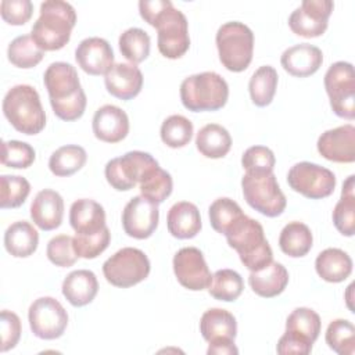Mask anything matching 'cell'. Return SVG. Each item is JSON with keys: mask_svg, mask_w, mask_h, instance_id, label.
Returning a JSON list of instances; mask_svg holds the SVG:
<instances>
[{"mask_svg": "<svg viewBox=\"0 0 355 355\" xmlns=\"http://www.w3.org/2000/svg\"><path fill=\"white\" fill-rule=\"evenodd\" d=\"M54 114L67 122L79 119L86 108V94L80 86L73 65L62 61L53 62L43 75Z\"/></svg>", "mask_w": 355, "mask_h": 355, "instance_id": "obj_1", "label": "cell"}, {"mask_svg": "<svg viewBox=\"0 0 355 355\" xmlns=\"http://www.w3.org/2000/svg\"><path fill=\"white\" fill-rule=\"evenodd\" d=\"M76 24L75 8L61 0H47L40 4V15L32 26L31 36L44 51L62 49L71 39Z\"/></svg>", "mask_w": 355, "mask_h": 355, "instance_id": "obj_2", "label": "cell"}, {"mask_svg": "<svg viewBox=\"0 0 355 355\" xmlns=\"http://www.w3.org/2000/svg\"><path fill=\"white\" fill-rule=\"evenodd\" d=\"M227 244L237 251L240 261L250 270L255 272L273 261L272 248L265 237L262 225L245 214L226 232Z\"/></svg>", "mask_w": 355, "mask_h": 355, "instance_id": "obj_3", "label": "cell"}, {"mask_svg": "<svg viewBox=\"0 0 355 355\" xmlns=\"http://www.w3.org/2000/svg\"><path fill=\"white\" fill-rule=\"evenodd\" d=\"M3 114L11 126L24 135H37L46 125L39 93L29 85H15L6 93Z\"/></svg>", "mask_w": 355, "mask_h": 355, "instance_id": "obj_4", "label": "cell"}, {"mask_svg": "<svg viewBox=\"0 0 355 355\" xmlns=\"http://www.w3.org/2000/svg\"><path fill=\"white\" fill-rule=\"evenodd\" d=\"M227 97V82L212 71L190 75L180 85L182 104L193 112L220 110L225 107Z\"/></svg>", "mask_w": 355, "mask_h": 355, "instance_id": "obj_5", "label": "cell"}, {"mask_svg": "<svg viewBox=\"0 0 355 355\" xmlns=\"http://www.w3.org/2000/svg\"><path fill=\"white\" fill-rule=\"evenodd\" d=\"M216 47L222 65L232 72L248 68L254 53V33L243 22L230 21L216 32Z\"/></svg>", "mask_w": 355, "mask_h": 355, "instance_id": "obj_6", "label": "cell"}, {"mask_svg": "<svg viewBox=\"0 0 355 355\" xmlns=\"http://www.w3.org/2000/svg\"><path fill=\"white\" fill-rule=\"evenodd\" d=\"M243 196L247 204L259 214L275 218L283 214L287 200L275 173H244L241 179Z\"/></svg>", "mask_w": 355, "mask_h": 355, "instance_id": "obj_7", "label": "cell"}, {"mask_svg": "<svg viewBox=\"0 0 355 355\" xmlns=\"http://www.w3.org/2000/svg\"><path fill=\"white\" fill-rule=\"evenodd\" d=\"M151 26L158 32L157 44L164 57L176 60L186 54L190 47L189 24L184 14L175 8L172 1L157 15Z\"/></svg>", "mask_w": 355, "mask_h": 355, "instance_id": "obj_8", "label": "cell"}, {"mask_svg": "<svg viewBox=\"0 0 355 355\" xmlns=\"http://www.w3.org/2000/svg\"><path fill=\"white\" fill-rule=\"evenodd\" d=\"M150 269L147 255L133 247H125L116 251L103 263L105 280L121 288H128L143 282L148 276Z\"/></svg>", "mask_w": 355, "mask_h": 355, "instance_id": "obj_9", "label": "cell"}, {"mask_svg": "<svg viewBox=\"0 0 355 355\" xmlns=\"http://www.w3.org/2000/svg\"><path fill=\"white\" fill-rule=\"evenodd\" d=\"M324 89L333 112L352 121L355 118V75L354 67L347 61H337L324 73Z\"/></svg>", "mask_w": 355, "mask_h": 355, "instance_id": "obj_10", "label": "cell"}, {"mask_svg": "<svg viewBox=\"0 0 355 355\" xmlns=\"http://www.w3.org/2000/svg\"><path fill=\"white\" fill-rule=\"evenodd\" d=\"M288 186L311 200L329 197L336 187V175L318 164L302 161L293 165L287 173Z\"/></svg>", "mask_w": 355, "mask_h": 355, "instance_id": "obj_11", "label": "cell"}, {"mask_svg": "<svg viewBox=\"0 0 355 355\" xmlns=\"http://www.w3.org/2000/svg\"><path fill=\"white\" fill-rule=\"evenodd\" d=\"M158 165L151 154L144 151H129L122 157L112 158L107 162L104 173L107 182L118 191L133 189L148 169Z\"/></svg>", "mask_w": 355, "mask_h": 355, "instance_id": "obj_12", "label": "cell"}, {"mask_svg": "<svg viewBox=\"0 0 355 355\" xmlns=\"http://www.w3.org/2000/svg\"><path fill=\"white\" fill-rule=\"evenodd\" d=\"M28 320L32 333L37 338L55 340L67 329L68 313L55 298L40 297L31 304Z\"/></svg>", "mask_w": 355, "mask_h": 355, "instance_id": "obj_13", "label": "cell"}, {"mask_svg": "<svg viewBox=\"0 0 355 355\" xmlns=\"http://www.w3.org/2000/svg\"><path fill=\"white\" fill-rule=\"evenodd\" d=\"M334 8L330 0H304L288 17L290 29L302 37H318L327 29V21Z\"/></svg>", "mask_w": 355, "mask_h": 355, "instance_id": "obj_14", "label": "cell"}, {"mask_svg": "<svg viewBox=\"0 0 355 355\" xmlns=\"http://www.w3.org/2000/svg\"><path fill=\"white\" fill-rule=\"evenodd\" d=\"M173 272L180 286L191 291L208 288L212 280L205 258L196 247H183L175 254Z\"/></svg>", "mask_w": 355, "mask_h": 355, "instance_id": "obj_15", "label": "cell"}, {"mask_svg": "<svg viewBox=\"0 0 355 355\" xmlns=\"http://www.w3.org/2000/svg\"><path fill=\"white\" fill-rule=\"evenodd\" d=\"M158 219V204L143 196L130 198L122 211V226L125 233L137 240L148 239L155 232Z\"/></svg>", "mask_w": 355, "mask_h": 355, "instance_id": "obj_16", "label": "cell"}, {"mask_svg": "<svg viewBox=\"0 0 355 355\" xmlns=\"http://www.w3.org/2000/svg\"><path fill=\"white\" fill-rule=\"evenodd\" d=\"M319 154L331 162L355 161V128L351 123L323 132L316 143Z\"/></svg>", "mask_w": 355, "mask_h": 355, "instance_id": "obj_17", "label": "cell"}, {"mask_svg": "<svg viewBox=\"0 0 355 355\" xmlns=\"http://www.w3.org/2000/svg\"><path fill=\"white\" fill-rule=\"evenodd\" d=\"M75 60L86 73L93 76L105 75L114 65V51L103 37H86L78 44Z\"/></svg>", "mask_w": 355, "mask_h": 355, "instance_id": "obj_18", "label": "cell"}, {"mask_svg": "<svg viewBox=\"0 0 355 355\" xmlns=\"http://www.w3.org/2000/svg\"><path fill=\"white\" fill-rule=\"evenodd\" d=\"M92 128L98 140L105 143H118L129 133V118L122 108L105 104L94 112Z\"/></svg>", "mask_w": 355, "mask_h": 355, "instance_id": "obj_19", "label": "cell"}, {"mask_svg": "<svg viewBox=\"0 0 355 355\" xmlns=\"http://www.w3.org/2000/svg\"><path fill=\"white\" fill-rule=\"evenodd\" d=\"M104 83L111 96L121 100H130L143 87V73L135 64L118 62L104 75Z\"/></svg>", "mask_w": 355, "mask_h": 355, "instance_id": "obj_20", "label": "cell"}, {"mask_svg": "<svg viewBox=\"0 0 355 355\" xmlns=\"http://www.w3.org/2000/svg\"><path fill=\"white\" fill-rule=\"evenodd\" d=\"M286 72L297 78L313 75L323 62L322 50L309 43H300L286 49L280 57Z\"/></svg>", "mask_w": 355, "mask_h": 355, "instance_id": "obj_21", "label": "cell"}, {"mask_svg": "<svg viewBox=\"0 0 355 355\" xmlns=\"http://www.w3.org/2000/svg\"><path fill=\"white\" fill-rule=\"evenodd\" d=\"M64 216V200L55 190H40L31 204V218L42 230L57 229Z\"/></svg>", "mask_w": 355, "mask_h": 355, "instance_id": "obj_22", "label": "cell"}, {"mask_svg": "<svg viewBox=\"0 0 355 355\" xmlns=\"http://www.w3.org/2000/svg\"><path fill=\"white\" fill-rule=\"evenodd\" d=\"M200 331L209 344L234 343L237 334V322L233 313L222 308L205 311L200 320Z\"/></svg>", "mask_w": 355, "mask_h": 355, "instance_id": "obj_23", "label": "cell"}, {"mask_svg": "<svg viewBox=\"0 0 355 355\" xmlns=\"http://www.w3.org/2000/svg\"><path fill=\"white\" fill-rule=\"evenodd\" d=\"M69 223L75 234H94L107 226L105 211L94 200H76L69 209Z\"/></svg>", "mask_w": 355, "mask_h": 355, "instance_id": "obj_24", "label": "cell"}, {"mask_svg": "<svg viewBox=\"0 0 355 355\" xmlns=\"http://www.w3.org/2000/svg\"><path fill=\"white\" fill-rule=\"evenodd\" d=\"M166 225L169 233L180 240L193 239L201 230V215L196 204L179 201L168 211Z\"/></svg>", "mask_w": 355, "mask_h": 355, "instance_id": "obj_25", "label": "cell"}, {"mask_svg": "<svg viewBox=\"0 0 355 355\" xmlns=\"http://www.w3.org/2000/svg\"><path fill=\"white\" fill-rule=\"evenodd\" d=\"M248 283L252 291L263 298H273L284 291L288 284L287 269L276 261H272L265 268L251 272Z\"/></svg>", "mask_w": 355, "mask_h": 355, "instance_id": "obj_26", "label": "cell"}, {"mask_svg": "<svg viewBox=\"0 0 355 355\" xmlns=\"http://www.w3.org/2000/svg\"><path fill=\"white\" fill-rule=\"evenodd\" d=\"M62 295L73 306H85L90 304L98 291L96 275L87 269L71 272L62 282Z\"/></svg>", "mask_w": 355, "mask_h": 355, "instance_id": "obj_27", "label": "cell"}, {"mask_svg": "<svg viewBox=\"0 0 355 355\" xmlns=\"http://www.w3.org/2000/svg\"><path fill=\"white\" fill-rule=\"evenodd\" d=\"M315 269L323 280L329 283H340L349 277L352 272V259L344 250L326 248L316 257Z\"/></svg>", "mask_w": 355, "mask_h": 355, "instance_id": "obj_28", "label": "cell"}, {"mask_svg": "<svg viewBox=\"0 0 355 355\" xmlns=\"http://www.w3.org/2000/svg\"><path fill=\"white\" fill-rule=\"evenodd\" d=\"M39 244L37 230L26 220L11 223L4 233V247L15 258L31 257Z\"/></svg>", "mask_w": 355, "mask_h": 355, "instance_id": "obj_29", "label": "cell"}, {"mask_svg": "<svg viewBox=\"0 0 355 355\" xmlns=\"http://www.w3.org/2000/svg\"><path fill=\"white\" fill-rule=\"evenodd\" d=\"M197 150L207 158H223L232 147V137L226 128L218 123L202 126L196 136Z\"/></svg>", "mask_w": 355, "mask_h": 355, "instance_id": "obj_30", "label": "cell"}, {"mask_svg": "<svg viewBox=\"0 0 355 355\" xmlns=\"http://www.w3.org/2000/svg\"><path fill=\"white\" fill-rule=\"evenodd\" d=\"M320 326V316L313 309L301 306L288 315L284 333L312 345L319 337Z\"/></svg>", "mask_w": 355, "mask_h": 355, "instance_id": "obj_31", "label": "cell"}, {"mask_svg": "<svg viewBox=\"0 0 355 355\" xmlns=\"http://www.w3.org/2000/svg\"><path fill=\"white\" fill-rule=\"evenodd\" d=\"M355 176L349 175L343 183L341 198L333 209V223L336 229L347 237L355 233Z\"/></svg>", "mask_w": 355, "mask_h": 355, "instance_id": "obj_32", "label": "cell"}, {"mask_svg": "<svg viewBox=\"0 0 355 355\" xmlns=\"http://www.w3.org/2000/svg\"><path fill=\"white\" fill-rule=\"evenodd\" d=\"M313 237L311 229L302 222H288L280 232L279 247L280 250L291 257L301 258L306 255L312 248Z\"/></svg>", "mask_w": 355, "mask_h": 355, "instance_id": "obj_33", "label": "cell"}, {"mask_svg": "<svg viewBox=\"0 0 355 355\" xmlns=\"http://www.w3.org/2000/svg\"><path fill=\"white\" fill-rule=\"evenodd\" d=\"M86 150L78 144H67L57 148L49 159V168L53 175L65 178L71 176L86 164Z\"/></svg>", "mask_w": 355, "mask_h": 355, "instance_id": "obj_34", "label": "cell"}, {"mask_svg": "<svg viewBox=\"0 0 355 355\" xmlns=\"http://www.w3.org/2000/svg\"><path fill=\"white\" fill-rule=\"evenodd\" d=\"M277 72L270 65L259 67L248 82V92L257 107H266L272 103L277 87Z\"/></svg>", "mask_w": 355, "mask_h": 355, "instance_id": "obj_35", "label": "cell"}, {"mask_svg": "<svg viewBox=\"0 0 355 355\" xmlns=\"http://www.w3.org/2000/svg\"><path fill=\"white\" fill-rule=\"evenodd\" d=\"M8 61L17 68H33L44 57V50H42L31 35L17 36L7 49Z\"/></svg>", "mask_w": 355, "mask_h": 355, "instance_id": "obj_36", "label": "cell"}, {"mask_svg": "<svg viewBox=\"0 0 355 355\" xmlns=\"http://www.w3.org/2000/svg\"><path fill=\"white\" fill-rule=\"evenodd\" d=\"M139 187L143 197L161 204L171 196L173 182L169 172L164 171L159 165H155L146 172L139 183Z\"/></svg>", "mask_w": 355, "mask_h": 355, "instance_id": "obj_37", "label": "cell"}, {"mask_svg": "<svg viewBox=\"0 0 355 355\" xmlns=\"http://www.w3.org/2000/svg\"><path fill=\"white\" fill-rule=\"evenodd\" d=\"M244 288L243 277L233 269H219L212 275L208 293L219 301L232 302L237 300Z\"/></svg>", "mask_w": 355, "mask_h": 355, "instance_id": "obj_38", "label": "cell"}, {"mask_svg": "<svg viewBox=\"0 0 355 355\" xmlns=\"http://www.w3.org/2000/svg\"><path fill=\"white\" fill-rule=\"evenodd\" d=\"M121 54L130 61V64L143 62L150 54V36L146 31L140 28H129L121 33L119 40Z\"/></svg>", "mask_w": 355, "mask_h": 355, "instance_id": "obj_39", "label": "cell"}, {"mask_svg": "<svg viewBox=\"0 0 355 355\" xmlns=\"http://www.w3.org/2000/svg\"><path fill=\"white\" fill-rule=\"evenodd\" d=\"M326 344L338 355L355 354V327L347 319H334L326 329Z\"/></svg>", "mask_w": 355, "mask_h": 355, "instance_id": "obj_40", "label": "cell"}, {"mask_svg": "<svg viewBox=\"0 0 355 355\" xmlns=\"http://www.w3.org/2000/svg\"><path fill=\"white\" fill-rule=\"evenodd\" d=\"M208 215L212 229L220 234H226L232 225L237 222L244 215V212L232 198L220 197L209 205Z\"/></svg>", "mask_w": 355, "mask_h": 355, "instance_id": "obj_41", "label": "cell"}, {"mask_svg": "<svg viewBox=\"0 0 355 355\" xmlns=\"http://www.w3.org/2000/svg\"><path fill=\"white\" fill-rule=\"evenodd\" d=\"M193 123L183 115H171L161 125V140L171 148H180L193 137Z\"/></svg>", "mask_w": 355, "mask_h": 355, "instance_id": "obj_42", "label": "cell"}, {"mask_svg": "<svg viewBox=\"0 0 355 355\" xmlns=\"http://www.w3.org/2000/svg\"><path fill=\"white\" fill-rule=\"evenodd\" d=\"M0 184V207L3 209L21 207L31 193L29 182L18 175H1Z\"/></svg>", "mask_w": 355, "mask_h": 355, "instance_id": "obj_43", "label": "cell"}, {"mask_svg": "<svg viewBox=\"0 0 355 355\" xmlns=\"http://www.w3.org/2000/svg\"><path fill=\"white\" fill-rule=\"evenodd\" d=\"M35 158L33 147L25 141L8 140L1 144V164L4 166L25 169L33 164Z\"/></svg>", "mask_w": 355, "mask_h": 355, "instance_id": "obj_44", "label": "cell"}, {"mask_svg": "<svg viewBox=\"0 0 355 355\" xmlns=\"http://www.w3.org/2000/svg\"><path fill=\"white\" fill-rule=\"evenodd\" d=\"M275 162L276 158L273 151L265 146L248 147L241 157V165L245 169V173L251 175L272 173Z\"/></svg>", "mask_w": 355, "mask_h": 355, "instance_id": "obj_45", "label": "cell"}, {"mask_svg": "<svg viewBox=\"0 0 355 355\" xmlns=\"http://www.w3.org/2000/svg\"><path fill=\"white\" fill-rule=\"evenodd\" d=\"M111 240L110 229L105 226L94 234H75L73 247L80 258L93 259L105 251Z\"/></svg>", "mask_w": 355, "mask_h": 355, "instance_id": "obj_46", "label": "cell"}, {"mask_svg": "<svg viewBox=\"0 0 355 355\" xmlns=\"http://www.w3.org/2000/svg\"><path fill=\"white\" fill-rule=\"evenodd\" d=\"M47 258L51 263L60 268H69L78 261V254L73 247V237L68 234H58L47 243Z\"/></svg>", "mask_w": 355, "mask_h": 355, "instance_id": "obj_47", "label": "cell"}, {"mask_svg": "<svg viewBox=\"0 0 355 355\" xmlns=\"http://www.w3.org/2000/svg\"><path fill=\"white\" fill-rule=\"evenodd\" d=\"M1 18L10 25H24L33 14V4L31 0H3L0 3Z\"/></svg>", "mask_w": 355, "mask_h": 355, "instance_id": "obj_48", "label": "cell"}, {"mask_svg": "<svg viewBox=\"0 0 355 355\" xmlns=\"http://www.w3.org/2000/svg\"><path fill=\"white\" fill-rule=\"evenodd\" d=\"M1 326V352L12 349L21 337V320L17 313L11 311H1L0 315Z\"/></svg>", "mask_w": 355, "mask_h": 355, "instance_id": "obj_49", "label": "cell"}, {"mask_svg": "<svg viewBox=\"0 0 355 355\" xmlns=\"http://www.w3.org/2000/svg\"><path fill=\"white\" fill-rule=\"evenodd\" d=\"M276 351H277V354H282V355H290V354L306 355L312 351V345L284 333L277 341Z\"/></svg>", "mask_w": 355, "mask_h": 355, "instance_id": "obj_50", "label": "cell"}, {"mask_svg": "<svg viewBox=\"0 0 355 355\" xmlns=\"http://www.w3.org/2000/svg\"><path fill=\"white\" fill-rule=\"evenodd\" d=\"M239 349L234 345V343H216V344H209L207 354H215V355H232L237 354Z\"/></svg>", "mask_w": 355, "mask_h": 355, "instance_id": "obj_51", "label": "cell"}]
</instances>
